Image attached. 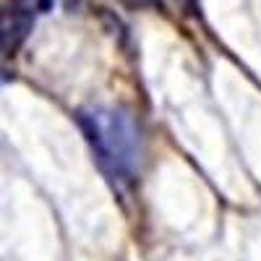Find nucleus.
I'll return each instance as SVG.
<instances>
[{
  "instance_id": "f03ea898",
  "label": "nucleus",
  "mask_w": 261,
  "mask_h": 261,
  "mask_svg": "<svg viewBox=\"0 0 261 261\" xmlns=\"http://www.w3.org/2000/svg\"><path fill=\"white\" fill-rule=\"evenodd\" d=\"M34 8L39 11L37 0H11L3 11V53L16 55V50L27 42L34 27Z\"/></svg>"
},
{
  "instance_id": "f257e3e1",
  "label": "nucleus",
  "mask_w": 261,
  "mask_h": 261,
  "mask_svg": "<svg viewBox=\"0 0 261 261\" xmlns=\"http://www.w3.org/2000/svg\"><path fill=\"white\" fill-rule=\"evenodd\" d=\"M79 128L89 141L94 160L113 183L123 186L139 175L141 167V134L130 113L120 107H86L76 113Z\"/></svg>"
},
{
  "instance_id": "7ed1b4c3",
  "label": "nucleus",
  "mask_w": 261,
  "mask_h": 261,
  "mask_svg": "<svg viewBox=\"0 0 261 261\" xmlns=\"http://www.w3.org/2000/svg\"><path fill=\"white\" fill-rule=\"evenodd\" d=\"M118 3H123L130 11H141V8H157L160 0H118Z\"/></svg>"
},
{
  "instance_id": "20e7f679",
  "label": "nucleus",
  "mask_w": 261,
  "mask_h": 261,
  "mask_svg": "<svg viewBox=\"0 0 261 261\" xmlns=\"http://www.w3.org/2000/svg\"><path fill=\"white\" fill-rule=\"evenodd\" d=\"M37 3H39V11H47L53 6V0H37Z\"/></svg>"
},
{
  "instance_id": "39448f33",
  "label": "nucleus",
  "mask_w": 261,
  "mask_h": 261,
  "mask_svg": "<svg viewBox=\"0 0 261 261\" xmlns=\"http://www.w3.org/2000/svg\"><path fill=\"white\" fill-rule=\"evenodd\" d=\"M79 3H81V0H65V8H68V11H73Z\"/></svg>"
}]
</instances>
